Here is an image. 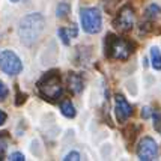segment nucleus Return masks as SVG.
<instances>
[{"label": "nucleus", "mask_w": 161, "mask_h": 161, "mask_svg": "<svg viewBox=\"0 0 161 161\" xmlns=\"http://www.w3.org/2000/svg\"><path fill=\"white\" fill-rule=\"evenodd\" d=\"M60 112H62V114L65 116V118H68V119L75 118V114H77L75 107H74V104L71 103L69 99H65V101L60 103Z\"/></svg>", "instance_id": "11"}, {"label": "nucleus", "mask_w": 161, "mask_h": 161, "mask_svg": "<svg viewBox=\"0 0 161 161\" xmlns=\"http://www.w3.org/2000/svg\"><path fill=\"white\" fill-rule=\"evenodd\" d=\"M104 53L108 59H114V60H126L133 53V45L131 42L122 39L119 36L113 35V33H107L104 39Z\"/></svg>", "instance_id": "3"}, {"label": "nucleus", "mask_w": 161, "mask_h": 161, "mask_svg": "<svg viewBox=\"0 0 161 161\" xmlns=\"http://www.w3.org/2000/svg\"><path fill=\"white\" fill-rule=\"evenodd\" d=\"M69 14H71V6H69V3H66V2H62V3H59V5H57V9H56L57 18H66V17H68Z\"/></svg>", "instance_id": "14"}, {"label": "nucleus", "mask_w": 161, "mask_h": 161, "mask_svg": "<svg viewBox=\"0 0 161 161\" xmlns=\"http://www.w3.org/2000/svg\"><path fill=\"white\" fill-rule=\"evenodd\" d=\"M152 118H154V126H155V130L161 131V113L160 112H154V113H152Z\"/></svg>", "instance_id": "19"}, {"label": "nucleus", "mask_w": 161, "mask_h": 161, "mask_svg": "<svg viewBox=\"0 0 161 161\" xmlns=\"http://www.w3.org/2000/svg\"><path fill=\"white\" fill-rule=\"evenodd\" d=\"M160 155V149L157 142L152 137H143L139 142V146H137V157L142 161H152L157 160Z\"/></svg>", "instance_id": "6"}, {"label": "nucleus", "mask_w": 161, "mask_h": 161, "mask_svg": "<svg viewBox=\"0 0 161 161\" xmlns=\"http://www.w3.org/2000/svg\"><path fill=\"white\" fill-rule=\"evenodd\" d=\"M80 160H81V155L75 152V151H72V152H69V154H66L63 157V161H80Z\"/></svg>", "instance_id": "18"}, {"label": "nucleus", "mask_w": 161, "mask_h": 161, "mask_svg": "<svg viewBox=\"0 0 161 161\" xmlns=\"http://www.w3.org/2000/svg\"><path fill=\"white\" fill-rule=\"evenodd\" d=\"M78 35V29L75 26H71V27H60L57 30V36L60 38V41L65 44V45H69L71 39L72 38H77Z\"/></svg>", "instance_id": "10"}, {"label": "nucleus", "mask_w": 161, "mask_h": 161, "mask_svg": "<svg viewBox=\"0 0 161 161\" xmlns=\"http://www.w3.org/2000/svg\"><path fill=\"white\" fill-rule=\"evenodd\" d=\"M8 160H11V161H24L26 160V157H24V154H21V152H12V154H9Z\"/></svg>", "instance_id": "20"}, {"label": "nucleus", "mask_w": 161, "mask_h": 161, "mask_svg": "<svg viewBox=\"0 0 161 161\" xmlns=\"http://www.w3.org/2000/svg\"><path fill=\"white\" fill-rule=\"evenodd\" d=\"M80 23H81V27L86 33L89 35H95L99 33L101 29H103V17L99 12L98 8H81L80 11Z\"/></svg>", "instance_id": "4"}, {"label": "nucleus", "mask_w": 161, "mask_h": 161, "mask_svg": "<svg viewBox=\"0 0 161 161\" xmlns=\"http://www.w3.org/2000/svg\"><path fill=\"white\" fill-rule=\"evenodd\" d=\"M45 29V18L39 12H32L23 17L18 24V35L24 45H33Z\"/></svg>", "instance_id": "1"}, {"label": "nucleus", "mask_w": 161, "mask_h": 161, "mask_svg": "<svg viewBox=\"0 0 161 161\" xmlns=\"http://www.w3.org/2000/svg\"><path fill=\"white\" fill-rule=\"evenodd\" d=\"M68 87H69V91L74 93V95H78V93H81L83 91V78L80 74L77 72H69L68 74Z\"/></svg>", "instance_id": "9"}, {"label": "nucleus", "mask_w": 161, "mask_h": 161, "mask_svg": "<svg viewBox=\"0 0 161 161\" xmlns=\"http://www.w3.org/2000/svg\"><path fill=\"white\" fill-rule=\"evenodd\" d=\"M0 71L8 75H17L23 71V62L12 50L0 51Z\"/></svg>", "instance_id": "5"}, {"label": "nucleus", "mask_w": 161, "mask_h": 161, "mask_svg": "<svg viewBox=\"0 0 161 161\" xmlns=\"http://www.w3.org/2000/svg\"><path fill=\"white\" fill-rule=\"evenodd\" d=\"M151 62H152V68L157 71H161V51L158 47H152L151 48Z\"/></svg>", "instance_id": "12"}, {"label": "nucleus", "mask_w": 161, "mask_h": 161, "mask_svg": "<svg viewBox=\"0 0 161 161\" xmlns=\"http://www.w3.org/2000/svg\"><path fill=\"white\" fill-rule=\"evenodd\" d=\"M11 2H12V3H18L20 0H11Z\"/></svg>", "instance_id": "23"}, {"label": "nucleus", "mask_w": 161, "mask_h": 161, "mask_svg": "<svg viewBox=\"0 0 161 161\" xmlns=\"http://www.w3.org/2000/svg\"><path fill=\"white\" fill-rule=\"evenodd\" d=\"M6 122V113L3 112V110H0V126L3 125Z\"/></svg>", "instance_id": "22"}, {"label": "nucleus", "mask_w": 161, "mask_h": 161, "mask_svg": "<svg viewBox=\"0 0 161 161\" xmlns=\"http://www.w3.org/2000/svg\"><path fill=\"white\" fill-rule=\"evenodd\" d=\"M8 143H9L8 133H0V160H3V157H5V152L8 149Z\"/></svg>", "instance_id": "15"}, {"label": "nucleus", "mask_w": 161, "mask_h": 161, "mask_svg": "<svg viewBox=\"0 0 161 161\" xmlns=\"http://www.w3.org/2000/svg\"><path fill=\"white\" fill-rule=\"evenodd\" d=\"M114 112H116V118L119 124H124L130 119V116L133 114V107L131 104L125 99L124 95H116L114 97Z\"/></svg>", "instance_id": "8"}, {"label": "nucleus", "mask_w": 161, "mask_h": 161, "mask_svg": "<svg viewBox=\"0 0 161 161\" xmlns=\"http://www.w3.org/2000/svg\"><path fill=\"white\" fill-rule=\"evenodd\" d=\"M8 95H9V89H8L6 84L0 80V101H5L8 98Z\"/></svg>", "instance_id": "17"}, {"label": "nucleus", "mask_w": 161, "mask_h": 161, "mask_svg": "<svg viewBox=\"0 0 161 161\" xmlns=\"http://www.w3.org/2000/svg\"><path fill=\"white\" fill-rule=\"evenodd\" d=\"M134 23H136V15H134L133 8L130 5H125L118 12L116 20L113 21V26L120 32H130L134 27Z\"/></svg>", "instance_id": "7"}, {"label": "nucleus", "mask_w": 161, "mask_h": 161, "mask_svg": "<svg viewBox=\"0 0 161 161\" xmlns=\"http://www.w3.org/2000/svg\"><path fill=\"white\" fill-rule=\"evenodd\" d=\"M38 91L41 93L44 99L48 101H57L63 95V87L60 81V74L57 69H51L45 72L39 80H38Z\"/></svg>", "instance_id": "2"}, {"label": "nucleus", "mask_w": 161, "mask_h": 161, "mask_svg": "<svg viewBox=\"0 0 161 161\" xmlns=\"http://www.w3.org/2000/svg\"><path fill=\"white\" fill-rule=\"evenodd\" d=\"M152 113L154 112H152L149 107H145V108L142 110V118H145V119H146V118H149V116H152Z\"/></svg>", "instance_id": "21"}, {"label": "nucleus", "mask_w": 161, "mask_h": 161, "mask_svg": "<svg viewBox=\"0 0 161 161\" xmlns=\"http://www.w3.org/2000/svg\"><path fill=\"white\" fill-rule=\"evenodd\" d=\"M27 101V93H23V92L18 91V87H17V98H15V105H23L24 103Z\"/></svg>", "instance_id": "16"}, {"label": "nucleus", "mask_w": 161, "mask_h": 161, "mask_svg": "<svg viewBox=\"0 0 161 161\" xmlns=\"http://www.w3.org/2000/svg\"><path fill=\"white\" fill-rule=\"evenodd\" d=\"M160 14H161V8L157 3H151L146 8V11H145V17H146L147 20H155V18L160 17Z\"/></svg>", "instance_id": "13"}]
</instances>
